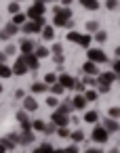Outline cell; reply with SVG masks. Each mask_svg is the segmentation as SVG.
I'll return each mask as SVG.
<instances>
[{"mask_svg": "<svg viewBox=\"0 0 120 153\" xmlns=\"http://www.w3.org/2000/svg\"><path fill=\"white\" fill-rule=\"evenodd\" d=\"M82 71H84V76H99V67H97V63H93V61H84Z\"/></svg>", "mask_w": 120, "mask_h": 153, "instance_id": "obj_10", "label": "cell"}, {"mask_svg": "<svg viewBox=\"0 0 120 153\" xmlns=\"http://www.w3.org/2000/svg\"><path fill=\"white\" fill-rule=\"evenodd\" d=\"M61 4H63V7H70V4H72V0H61Z\"/></svg>", "mask_w": 120, "mask_h": 153, "instance_id": "obj_54", "label": "cell"}, {"mask_svg": "<svg viewBox=\"0 0 120 153\" xmlns=\"http://www.w3.org/2000/svg\"><path fill=\"white\" fill-rule=\"evenodd\" d=\"M17 143H19V134H15V132L7 134L4 138H0V145H2L7 151H13V149L17 147Z\"/></svg>", "mask_w": 120, "mask_h": 153, "instance_id": "obj_4", "label": "cell"}, {"mask_svg": "<svg viewBox=\"0 0 120 153\" xmlns=\"http://www.w3.org/2000/svg\"><path fill=\"white\" fill-rule=\"evenodd\" d=\"M44 84H49V86H51V84H57V76H55V74H46V76H44Z\"/></svg>", "mask_w": 120, "mask_h": 153, "instance_id": "obj_37", "label": "cell"}, {"mask_svg": "<svg viewBox=\"0 0 120 153\" xmlns=\"http://www.w3.org/2000/svg\"><path fill=\"white\" fill-rule=\"evenodd\" d=\"M53 132H57V126L51 122V124H46V126H44V134H53Z\"/></svg>", "mask_w": 120, "mask_h": 153, "instance_id": "obj_40", "label": "cell"}, {"mask_svg": "<svg viewBox=\"0 0 120 153\" xmlns=\"http://www.w3.org/2000/svg\"><path fill=\"white\" fill-rule=\"evenodd\" d=\"M42 38L44 40H53L55 38V25H44L42 27Z\"/></svg>", "mask_w": 120, "mask_h": 153, "instance_id": "obj_22", "label": "cell"}, {"mask_svg": "<svg viewBox=\"0 0 120 153\" xmlns=\"http://www.w3.org/2000/svg\"><path fill=\"white\" fill-rule=\"evenodd\" d=\"M51 122H53L57 128H63V126H68V122H70V115H65V113H59V111H53V115H51Z\"/></svg>", "mask_w": 120, "mask_h": 153, "instance_id": "obj_8", "label": "cell"}, {"mask_svg": "<svg viewBox=\"0 0 120 153\" xmlns=\"http://www.w3.org/2000/svg\"><path fill=\"white\" fill-rule=\"evenodd\" d=\"M11 76H13V69H11L7 63H0V78L7 80V78H11Z\"/></svg>", "mask_w": 120, "mask_h": 153, "instance_id": "obj_23", "label": "cell"}, {"mask_svg": "<svg viewBox=\"0 0 120 153\" xmlns=\"http://www.w3.org/2000/svg\"><path fill=\"white\" fill-rule=\"evenodd\" d=\"M97 120H99V113H97V111H86V113H84V122L95 124Z\"/></svg>", "mask_w": 120, "mask_h": 153, "instance_id": "obj_29", "label": "cell"}, {"mask_svg": "<svg viewBox=\"0 0 120 153\" xmlns=\"http://www.w3.org/2000/svg\"><path fill=\"white\" fill-rule=\"evenodd\" d=\"M84 105H86L84 94H76V97L72 99V107H74V109H84Z\"/></svg>", "mask_w": 120, "mask_h": 153, "instance_id": "obj_18", "label": "cell"}, {"mask_svg": "<svg viewBox=\"0 0 120 153\" xmlns=\"http://www.w3.org/2000/svg\"><path fill=\"white\" fill-rule=\"evenodd\" d=\"M70 136H72L74 143H82V140H84V132H82V130H74Z\"/></svg>", "mask_w": 120, "mask_h": 153, "instance_id": "obj_30", "label": "cell"}, {"mask_svg": "<svg viewBox=\"0 0 120 153\" xmlns=\"http://www.w3.org/2000/svg\"><path fill=\"white\" fill-rule=\"evenodd\" d=\"M97 92H101V94H107V92H110V84H99Z\"/></svg>", "mask_w": 120, "mask_h": 153, "instance_id": "obj_46", "label": "cell"}, {"mask_svg": "<svg viewBox=\"0 0 120 153\" xmlns=\"http://www.w3.org/2000/svg\"><path fill=\"white\" fill-rule=\"evenodd\" d=\"M9 13H11V15L19 13V2H11V4H9Z\"/></svg>", "mask_w": 120, "mask_h": 153, "instance_id": "obj_42", "label": "cell"}, {"mask_svg": "<svg viewBox=\"0 0 120 153\" xmlns=\"http://www.w3.org/2000/svg\"><path fill=\"white\" fill-rule=\"evenodd\" d=\"M49 90V84H44V82H34L32 84V92L34 94H42V92H46Z\"/></svg>", "mask_w": 120, "mask_h": 153, "instance_id": "obj_19", "label": "cell"}, {"mask_svg": "<svg viewBox=\"0 0 120 153\" xmlns=\"http://www.w3.org/2000/svg\"><path fill=\"white\" fill-rule=\"evenodd\" d=\"M95 40H97L99 44H103V42L107 40V34H105L103 30H97V32H95Z\"/></svg>", "mask_w": 120, "mask_h": 153, "instance_id": "obj_31", "label": "cell"}, {"mask_svg": "<svg viewBox=\"0 0 120 153\" xmlns=\"http://www.w3.org/2000/svg\"><path fill=\"white\" fill-rule=\"evenodd\" d=\"M65 36H68V40H70V42H76V44H78V40H80V34H78V32H74V30H72L70 34H65Z\"/></svg>", "mask_w": 120, "mask_h": 153, "instance_id": "obj_36", "label": "cell"}, {"mask_svg": "<svg viewBox=\"0 0 120 153\" xmlns=\"http://www.w3.org/2000/svg\"><path fill=\"white\" fill-rule=\"evenodd\" d=\"M118 80V76L114 74V71H103V74H99V84H114Z\"/></svg>", "mask_w": 120, "mask_h": 153, "instance_id": "obj_11", "label": "cell"}, {"mask_svg": "<svg viewBox=\"0 0 120 153\" xmlns=\"http://www.w3.org/2000/svg\"><path fill=\"white\" fill-rule=\"evenodd\" d=\"M15 51H17V48H15L13 44H9V46H7V51H4V55H15Z\"/></svg>", "mask_w": 120, "mask_h": 153, "instance_id": "obj_48", "label": "cell"}, {"mask_svg": "<svg viewBox=\"0 0 120 153\" xmlns=\"http://www.w3.org/2000/svg\"><path fill=\"white\" fill-rule=\"evenodd\" d=\"M86 30H88V32H97V30H99V23H97V21H88V23H86Z\"/></svg>", "mask_w": 120, "mask_h": 153, "instance_id": "obj_43", "label": "cell"}, {"mask_svg": "<svg viewBox=\"0 0 120 153\" xmlns=\"http://www.w3.org/2000/svg\"><path fill=\"white\" fill-rule=\"evenodd\" d=\"M74 80H76V78H72V76H68V74L57 76V84H61L63 88H74Z\"/></svg>", "mask_w": 120, "mask_h": 153, "instance_id": "obj_12", "label": "cell"}, {"mask_svg": "<svg viewBox=\"0 0 120 153\" xmlns=\"http://www.w3.org/2000/svg\"><path fill=\"white\" fill-rule=\"evenodd\" d=\"M84 84H95V80H93V76H84V80H82Z\"/></svg>", "mask_w": 120, "mask_h": 153, "instance_id": "obj_49", "label": "cell"}, {"mask_svg": "<svg viewBox=\"0 0 120 153\" xmlns=\"http://www.w3.org/2000/svg\"><path fill=\"white\" fill-rule=\"evenodd\" d=\"M112 67H114V69H112V71H114V74H116V76H120V59H116V61H114V65H112Z\"/></svg>", "mask_w": 120, "mask_h": 153, "instance_id": "obj_47", "label": "cell"}, {"mask_svg": "<svg viewBox=\"0 0 120 153\" xmlns=\"http://www.w3.org/2000/svg\"><path fill=\"white\" fill-rule=\"evenodd\" d=\"M42 2H55V0H42Z\"/></svg>", "mask_w": 120, "mask_h": 153, "instance_id": "obj_60", "label": "cell"}, {"mask_svg": "<svg viewBox=\"0 0 120 153\" xmlns=\"http://www.w3.org/2000/svg\"><path fill=\"white\" fill-rule=\"evenodd\" d=\"M118 82H120V76H118Z\"/></svg>", "mask_w": 120, "mask_h": 153, "instance_id": "obj_62", "label": "cell"}, {"mask_svg": "<svg viewBox=\"0 0 120 153\" xmlns=\"http://www.w3.org/2000/svg\"><path fill=\"white\" fill-rule=\"evenodd\" d=\"M28 17H30L32 21H34V19H38V17H44V2H42V0H36V2L30 7Z\"/></svg>", "mask_w": 120, "mask_h": 153, "instance_id": "obj_2", "label": "cell"}, {"mask_svg": "<svg viewBox=\"0 0 120 153\" xmlns=\"http://www.w3.org/2000/svg\"><path fill=\"white\" fill-rule=\"evenodd\" d=\"M65 153H78V147H76V145H72V147H68V149H65Z\"/></svg>", "mask_w": 120, "mask_h": 153, "instance_id": "obj_50", "label": "cell"}, {"mask_svg": "<svg viewBox=\"0 0 120 153\" xmlns=\"http://www.w3.org/2000/svg\"><path fill=\"white\" fill-rule=\"evenodd\" d=\"M44 126H46V124H44L42 120H34V122H32V128L38 130V132H44Z\"/></svg>", "mask_w": 120, "mask_h": 153, "instance_id": "obj_33", "label": "cell"}, {"mask_svg": "<svg viewBox=\"0 0 120 153\" xmlns=\"http://www.w3.org/2000/svg\"><path fill=\"white\" fill-rule=\"evenodd\" d=\"M110 153H120V151H118V149H112V151H110Z\"/></svg>", "mask_w": 120, "mask_h": 153, "instance_id": "obj_59", "label": "cell"}, {"mask_svg": "<svg viewBox=\"0 0 120 153\" xmlns=\"http://www.w3.org/2000/svg\"><path fill=\"white\" fill-rule=\"evenodd\" d=\"M91 138H93L95 143H101V145H103V143H107L110 132H107L103 126H95V128H93V136H91Z\"/></svg>", "mask_w": 120, "mask_h": 153, "instance_id": "obj_5", "label": "cell"}, {"mask_svg": "<svg viewBox=\"0 0 120 153\" xmlns=\"http://www.w3.org/2000/svg\"><path fill=\"white\" fill-rule=\"evenodd\" d=\"M34 136H36V134H34L32 130H23V132L19 134V145H30V143L34 140Z\"/></svg>", "mask_w": 120, "mask_h": 153, "instance_id": "obj_15", "label": "cell"}, {"mask_svg": "<svg viewBox=\"0 0 120 153\" xmlns=\"http://www.w3.org/2000/svg\"><path fill=\"white\" fill-rule=\"evenodd\" d=\"M4 151H7V149H4V147H2V145H0V153H4Z\"/></svg>", "mask_w": 120, "mask_h": 153, "instance_id": "obj_58", "label": "cell"}, {"mask_svg": "<svg viewBox=\"0 0 120 153\" xmlns=\"http://www.w3.org/2000/svg\"><path fill=\"white\" fill-rule=\"evenodd\" d=\"M84 153H103V151H101V149H86Z\"/></svg>", "mask_w": 120, "mask_h": 153, "instance_id": "obj_53", "label": "cell"}, {"mask_svg": "<svg viewBox=\"0 0 120 153\" xmlns=\"http://www.w3.org/2000/svg\"><path fill=\"white\" fill-rule=\"evenodd\" d=\"M15 2H19V0H15Z\"/></svg>", "mask_w": 120, "mask_h": 153, "instance_id": "obj_63", "label": "cell"}, {"mask_svg": "<svg viewBox=\"0 0 120 153\" xmlns=\"http://www.w3.org/2000/svg\"><path fill=\"white\" fill-rule=\"evenodd\" d=\"M107 113H110V117H114V120H116V117H120V109H118V107H110V111H107Z\"/></svg>", "mask_w": 120, "mask_h": 153, "instance_id": "obj_45", "label": "cell"}, {"mask_svg": "<svg viewBox=\"0 0 120 153\" xmlns=\"http://www.w3.org/2000/svg\"><path fill=\"white\" fill-rule=\"evenodd\" d=\"M84 86H86V84H84L82 80H74V88L78 90V94H84Z\"/></svg>", "mask_w": 120, "mask_h": 153, "instance_id": "obj_34", "label": "cell"}, {"mask_svg": "<svg viewBox=\"0 0 120 153\" xmlns=\"http://www.w3.org/2000/svg\"><path fill=\"white\" fill-rule=\"evenodd\" d=\"M91 40H93V38H91L88 34H80V40H78V44H80L82 48H91Z\"/></svg>", "mask_w": 120, "mask_h": 153, "instance_id": "obj_26", "label": "cell"}, {"mask_svg": "<svg viewBox=\"0 0 120 153\" xmlns=\"http://www.w3.org/2000/svg\"><path fill=\"white\" fill-rule=\"evenodd\" d=\"M19 48H21V53H23V55H30V53H34V42H32L30 38H26V40H21Z\"/></svg>", "mask_w": 120, "mask_h": 153, "instance_id": "obj_16", "label": "cell"}, {"mask_svg": "<svg viewBox=\"0 0 120 153\" xmlns=\"http://www.w3.org/2000/svg\"><path fill=\"white\" fill-rule=\"evenodd\" d=\"M4 61H7V55H4V53H0V63H4Z\"/></svg>", "mask_w": 120, "mask_h": 153, "instance_id": "obj_55", "label": "cell"}, {"mask_svg": "<svg viewBox=\"0 0 120 153\" xmlns=\"http://www.w3.org/2000/svg\"><path fill=\"white\" fill-rule=\"evenodd\" d=\"M23 109L26 111H36L38 109V103L34 101V97H23Z\"/></svg>", "mask_w": 120, "mask_h": 153, "instance_id": "obj_17", "label": "cell"}, {"mask_svg": "<svg viewBox=\"0 0 120 153\" xmlns=\"http://www.w3.org/2000/svg\"><path fill=\"white\" fill-rule=\"evenodd\" d=\"M68 21H70V19H65V17L59 15V13H55V17H53V25H55V27H65Z\"/></svg>", "mask_w": 120, "mask_h": 153, "instance_id": "obj_21", "label": "cell"}, {"mask_svg": "<svg viewBox=\"0 0 120 153\" xmlns=\"http://www.w3.org/2000/svg\"><path fill=\"white\" fill-rule=\"evenodd\" d=\"M72 109H74V107H72V103H61V105H57V109H55V111L70 115V113H72Z\"/></svg>", "mask_w": 120, "mask_h": 153, "instance_id": "obj_27", "label": "cell"}, {"mask_svg": "<svg viewBox=\"0 0 120 153\" xmlns=\"http://www.w3.org/2000/svg\"><path fill=\"white\" fill-rule=\"evenodd\" d=\"M34 153H53V145L51 143H42L34 149Z\"/></svg>", "mask_w": 120, "mask_h": 153, "instance_id": "obj_25", "label": "cell"}, {"mask_svg": "<svg viewBox=\"0 0 120 153\" xmlns=\"http://www.w3.org/2000/svg\"><path fill=\"white\" fill-rule=\"evenodd\" d=\"M116 59H120V46L116 48Z\"/></svg>", "mask_w": 120, "mask_h": 153, "instance_id": "obj_57", "label": "cell"}, {"mask_svg": "<svg viewBox=\"0 0 120 153\" xmlns=\"http://www.w3.org/2000/svg\"><path fill=\"white\" fill-rule=\"evenodd\" d=\"M17 120H19V124H21L23 130H32V122L28 120V113L26 111H17Z\"/></svg>", "mask_w": 120, "mask_h": 153, "instance_id": "obj_14", "label": "cell"}, {"mask_svg": "<svg viewBox=\"0 0 120 153\" xmlns=\"http://www.w3.org/2000/svg\"><path fill=\"white\" fill-rule=\"evenodd\" d=\"M11 69H13V74H15V76H26V74L30 71V69H28V65L23 63V59H21V57L15 61V65H13Z\"/></svg>", "mask_w": 120, "mask_h": 153, "instance_id": "obj_9", "label": "cell"}, {"mask_svg": "<svg viewBox=\"0 0 120 153\" xmlns=\"http://www.w3.org/2000/svg\"><path fill=\"white\" fill-rule=\"evenodd\" d=\"M105 7H107L110 11H116V9H118V0H105Z\"/></svg>", "mask_w": 120, "mask_h": 153, "instance_id": "obj_41", "label": "cell"}, {"mask_svg": "<svg viewBox=\"0 0 120 153\" xmlns=\"http://www.w3.org/2000/svg\"><path fill=\"white\" fill-rule=\"evenodd\" d=\"M26 19H28V15H23V13H15V15H13V23L19 25V27L26 23Z\"/></svg>", "mask_w": 120, "mask_h": 153, "instance_id": "obj_28", "label": "cell"}, {"mask_svg": "<svg viewBox=\"0 0 120 153\" xmlns=\"http://www.w3.org/2000/svg\"><path fill=\"white\" fill-rule=\"evenodd\" d=\"M80 4H82V9H86V11H97V9H99V2H97V0H80Z\"/></svg>", "mask_w": 120, "mask_h": 153, "instance_id": "obj_20", "label": "cell"}, {"mask_svg": "<svg viewBox=\"0 0 120 153\" xmlns=\"http://www.w3.org/2000/svg\"><path fill=\"white\" fill-rule=\"evenodd\" d=\"M21 59H23V63L28 65V69H34V71H36V69L40 67V59H38L34 53H30V55H21Z\"/></svg>", "mask_w": 120, "mask_h": 153, "instance_id": "obj_7", "label": "cell"}, {"mask_svg": "<svg viewBox=\"0 0 120 153\" xmlns=\"http://www.w3.org/2000/svg\"><path fill=\"white\" fill-rule=\"evenodd\" d=\"M17 32H19V25H15V23L11 21L9 25H4L2 30H0V40H9V38H11V36H15Z\"/></svg>", "mask_w": 120, "mask_h": 153, "instance_id": "obj_6", "label": "cell"}, {"mask_svg": "<svg viewBox=\"0 0 120 153\" xmlns=\"http://www.w3.org/2000/svg\"><path fill=\"white\" fill-rule=\"evenodd\" d=\"M97 94H99L97 90H84V99H86V103H88V101H97Z\"/></svg>", "mask_w": 120, "mask_h": 153, "instance_id": "obj_32", "label": "cell"}, {"mask_svg": "<svg viewBox=\"0 0 120 153\" xmlns=\"http://www.w3.org/2000/svg\"><path fill=\"white\" fill-rule=\"evenodd\" d=\"M0 92H2V84H0Z\"/></svg>", "mask_w": 120, "mask_h": 153, "instance_id": "obj_61", "label": "cell"}, {"mask_svg": "<svg viewBox=\"0 0 120 153\" xmlns=\"http://www.w3.org/2000/svg\"><path fill=\"white\" fill-rule=\"evenodd\" d=\"M57 134H59V136H61V138H68V136H70V134H72V132H70V130H68V126H63V128H57Z\"/></svg>", "mask_w": 120, "mask_h": 153, "instance_id": "obj_38", "label": "cell"}, {"mask_svg": "<svg viewBox=\"0 0 120 153\" xmlns=\"http://www.w3.org/2000/svg\"><path fill=\"white\" fill-rule=\"evenodd\" d=\"M86 55H88V61H93V63H105L107 61V57H105V53L101 51V48H86Z\"/></svg>", "mask_w": 120, "mask_h": 153, "instance_id": "obj_3", "label": "cell"}, {"mask_svg": "<svg viewBox=\"0 0 120 153\" xmlns=\"http://www.w3.org/2000/svg\"><path fill=\"white\" fill-rule=\"evenodd\" d=\"M63 90H65V88H63L61 84H51V92H53L55 97H59V94H61Z\"/></svg>", "mask_w": 120, "mask_h": 153, "instance_id": "obj_35", "label": "cell"}, {"mask_svg": "<svg viewBox=\"0 0 120 153\" xmlns=\"http://www.w3.org/2000/svg\"><path fill=\"white\" fill-rule=\"evenodd\" d=\"M53 153H65V149H53Z\"/></svg>", "mask_w": 120, "mask_h": 153, "instance_id": "obj_56", "label": "cell"}, {"mask_svg": "<svg viewBox=\"0 0 120 153\" xmlns=\"http://www.w3.org/2000/svg\"><path fill=\"white\" fill-rule=\"evenodd\" d=\"M26 94H23V90H15V99H23Z\"/></svg>", "mask_w": 120, "mask_h": 153, "instance_id": "obj_51", "label": "cell"}, {"mask_svg": "<svg viewBox=\"0 0 120 153\" xmlns=\"http://www.w3.org/2000/svg\"><path fill=\"white\" fill-rule=\"evenodd\" d=\"M101 126H103L107 132H118V130H120V126H118V122H116L114 117H105Z\"/></svg>", "mask_w": 120, "mask_h": 153, "instance_id": "obj_13", "label": "cell"}, {"mask_svg": "<svg viewBox=\"0 0 120 153\" xmlns=\"http://www.w3.org/2000/svg\"><path fill=\"white\" fill-rule=\"evenodd\" d=\"M51 53H53V55H63V46H61V44H53Z\"/></svg>", "mask_w": 120, "mask_h": 153, "instance_id": "obj_44", "label": "cell"}, {"mask_svg": "<svg viewBox=\"0 0 120 153\" xmlns=\"http://www.w3.org/2000/svg\"><path fill=\"white\" fill-rule=\"evenodd\" d=\"M46 105H49V107H53V109H57V105H59L57 97H49V99H46Z\"/></svg>", "mask_w": 120, "mask_h": 153, "instance_id": "obj_39", "label": "cell"}, {"mask_svg": "<svg viewBox=\"0 0 120 153\" xmlns=\"http://www.w3.org/2000/svg\"><path fill=\"white\" fill-rule=\"evenodd\" d=\"M55 63H63V55H55Z\"/></svg>", "mask_w": 120, "mask_h": 153, "instance_id": "obj_52", "label": "cell"}, {"mask_svg": "<svg viewBox=\"0 0 120 153\" xmlns=\"http://www.w3.org/2000/svg\"><path fill=\"white\" fill-rule=\"evenodd\" d=\"M34 55H36L38 59H44V57L51 55V51H49L46 46H36V48H34Z\"/></svg>", "mask_w": 120, "mask_h": 153, "instance_id": "obj_24", "label": "cell"}, {"mask_svg": "<svg viewBox=\"0 0 120 153\" xmlns=\"http://www.w3.org/2000/svg\"><path fill=\"white\" fill-rule=\"evenodd\" d=\"M42 27H44V17H38V19H30V21H26L23 25H21V30H23V34H38V32H42Z\"/></svg>", "mask_w": 120, "mask_h": 153, "instance_id": "obj_1", "label": "cell"}]
</instances>
